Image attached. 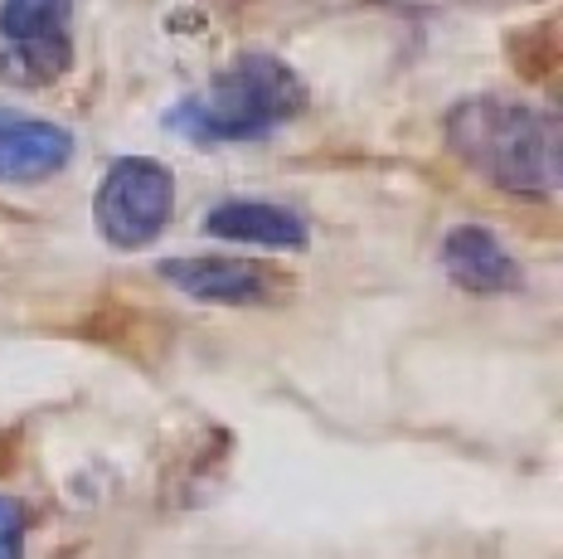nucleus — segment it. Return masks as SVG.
Returning <instances> with one entry per match:
<instances>
[{"instance_id": "obj_9", "label": "nucleus", "mask_w": 563, "mask_h": 559, "mask_svg": "<svg viewBox=\"0 0 563 559\" xmlns=\"http://www.w3.org/2000/svg\"><path fill=\"white\" fill-rule=\"evenodd\" d=\"M0 559H25V506L0 496Z\"/></svg>"}, {"instance_id": "obj_5", "label": "nucleus", "mask_w": 563, "mask_h": 559, "mask_svg": "<svg viewBox=\"0 0 563 559\" xmlns=\"http://www.w3.org/2000/svg\"><path fill=\"white\" fill-rule=\"evenodd\" d=\"M68 161H74V132L68 127L0 108V180L5 185L49 180Z\"/></svg>"}, {"instance_id": "obj_1", "label": "nucleus", "mask_w": 563, "mask_h": 559, "mask_svg": "<svg viewBox=\"0 0 563 559\" xmlns=\"http://www.w3.org/2000/svg\"><path fill=\"white\" fill-rule=\"evenodd\" d=\"M442 132H448L452 156L466 161V171H476L496 190L530 195V200H544L559 190L563 136L554 108L481 92V98L456 102Z\"/></svg>"}, {"instance_id": "obj_2", "label": "nucleus", "mask_w": 563, "mask_h": 559, "mask_svg": "<svg viewBox=\"0 0 563 559\" xmlns=\"http://www.w3.org/2000/svg\"><path fill=\"white\" fill-rule=\"evenodd\" d=\"M301 108H307V88L287 64L273 54H239L209 78L205 92L175 102L166 127L195 146H239L282 132Z\"/></svg>"}, {"instance_id": "obj_6", "label": "nucleus", "mask_w": 563, "mask_h": 559, "mask_svg": "<svg viewBox=\"0 0 563 559\" xmlns=\"http://www.w3.org/2000/svg\"><path fill=\"white\" fill-rule=\"evenodd\" d=\"M161 277L195 302L214 307H263L273 302V273L243 259H166Z\"/></svg>"}, {"instance_id": "obj_4", "label": "nucleus", "mask_w": 563, "mask_h": 559, "mask_svg": "<svg viewBox=\"0 0 563 559\" xmlns=\"http://www.w3.org/2000/svg\"><path fill=\"white\" fill-rule=\"evenodd\" d=\"M74 0H0V74L20 84H54L74 64Z\"/></svg>"}, {"instance_id": "obj_3", "label": "nucleus", "mask_w": 563, "mask_h": 559, "mask_svg": "<svg viewBox=\"0 0 563 559\" xmlns=\"http://www.w3.org/2000/svg\"><path fill=\"white\" fill-rule=\"evenodd\" d=\"M170 215H175V176L156 156H117L98 185V195H92L98 234L122 253L156 243L166 234Z\"/></svg>"}, {"instance_id": "obj_7", "label": "nucleus", "mask_w": 563, "mask_h": 559, "mask_svg": "<svg viewBox=\"0 0 563 559\" xmlns=\"http://www.w3.org/2000/svg\"><path fill=\"white\" fill-rule=\"evenodd\" d=\"M442 267H448V277L462 293H476V297H500L525 287V273L510 259V249L481 224L452 229L448 243H442Z\"/></svg>"}, {"instance_id": "obj_8", "label": "nucleus", "mask_w": 563, "mask_h": 559, "mask_svg": "<svg viewBox=\"0 0 563 559\" xmlns=\"http://www.w3.org/2000/svg\"><path fill=\"white\" fill-rule=\"evenodd\" d=\"M205 229L214 239L257 243V249H301L307 243V219L287 205L267 200H229L205 215Z\"/></svg>"}]
</instances>
